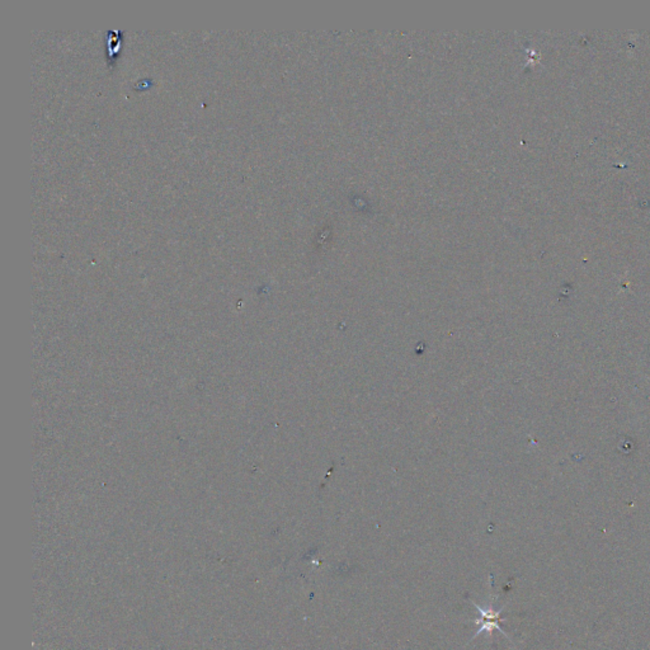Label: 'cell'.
Listing matches in <instances>:
<instances>
[{
	"instance_id": "1",
	"label": "cell",
	"mask_w": 650,
	"mask_h": 650,
	"mask_svg": "<svg viewBox=\"0 0 650 650\" xmlns=\"http://www.w3.org/2000/svg\"><path fill=\"white\" fill-rule=\"evenodd\" d=\"M474 606L478 609L480 616H479L478 619L475 620V624H478L479 625V630L477 631V634L474 635L472 638H477V636L481 634V633L492 634V633H493V629H497L499 633L506 635V633L501 630V627L498 625L501 610L495 611L493 609V604H488L486 607V606L481 607V606H479L477 603H474Z\"/></svg>"
}]
</instances>
